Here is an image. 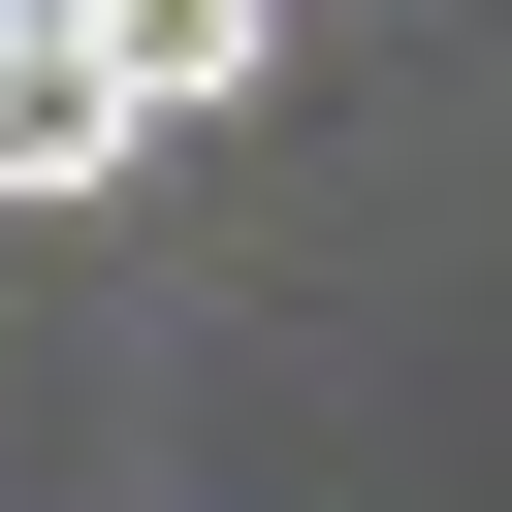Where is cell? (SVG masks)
<instances>
[{
	"label": "cell",
	"instance_id": "cell-1",
	"mask_svg": "<svg viewBox=\"0 0 512 512\" xmlns=\"http://www.w3.org/2000/svg\"><path fill=\"white\" fill-rule=\"evenodd\" d=\"M128 160H160V128H128V64H96L64 0H0V224H96Z\"/></svg>",
	"mask_w": 512,
	"mask_h": 512
},
{
	"label": "cell",
	"instance_id": "cell-2",
	"mask_svg": "<svg viewBox=\"0 0 512 512\" xmlns=\"http://www.w3.org/2000/svg\"><path fill=\"white\" fill-rule=\"evenodd\" d=\"M96 64H128V128H224L256 64H288V0H64Z\"/></svg>",
	"mask_w": 512,
	"mask_h": 512
}]
</instances>
